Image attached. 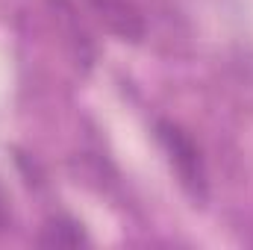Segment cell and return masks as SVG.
I'll list each match as a JSON object with an SVG mask.
<instances>
[{
  "label": "cell",
  "mask_w": 253,
  "mask_h": 250,
  "mask_svg": "<svg viewBox=\"0 0 253 250\" xmlns=\"http://www.w3.org/2000/svg\"><path fill=\"white\" fill-rule=\"evenodd\" d=\"M156 141L165 150V156H168V162H171L183 191L194 203H206L209 177H206V162H203V153H200L197 141L180 124L165 121V118L156 121Z\"/></svg>",
  "instance_id": "1"
},
{
  "label": "cell",
  "mask_w": 253,
  "mask_h": 250,
  "mask_svg": "<svg viewBox=\"0 0 253 250\" xmlns=\"http://www.w3.org/2000/svg\"><path fill=\"white\" fill-rule=\"evenodd\" d=\"M97 21L121 42H138L144 36V18L132 0H85Z\"/></svg>",
  "instance_id": "2"
},
{
  "label": "cell",
  "mask_w": 253,
  "mask_h": 250,
  "mask_svg": "<svg viewBox=\"0 0 253 250\" xmlns=\"http://www.w3.org/2000/svg\"><path fill=\"white\" fill-rule=\"evenodd\" d=\"M85 242H88V236H85L83 224H77L74 218H65V215L50 218L39 236V245H44V248H77Z\"/></svg>",
  "instance_id": "3"
}]
</instances>
